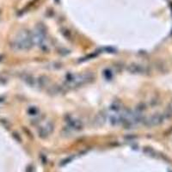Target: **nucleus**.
Here are the masks:
<instances>
[{
  "instance_id": "f257e3e1",
  "label": "nucleus",
  "mask_w": 172,
  "mask_h": 172,
  "mask_svg": "<svg viewBox=\"0 0 172 172\" xmlns=\"http://www.w3.org/2000/svg\"><path fill=\"white\" fill-rule=\"evenodd\" d=\"M164 120V114H155L151 116L148 121H147V125L149 126H157L162 123Z\"/></svg>"
}]
</instances>
